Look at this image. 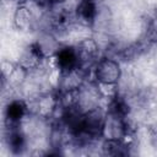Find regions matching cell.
Wrapping results in <instances>:
<instances>
[{"instance_id":"6da1fadb","label":"cell","mask_w":157,"mask_h":157,"mask_svg":"<svg viewBox=\"0 0 157 157\" xmlns=\"http://www.w3.org/2000/svg\"><path fill=\"white\" fill-rule=\"evenodd\" d=\"M88 76L92 77L93 82L119 83L123 76V69L118 60L109 56H103L97 60L92 69H90Z\"/></svg>"},{"instance_id":"7a4b0ae2","label":"cell","mask_w":157,"mask_h":157,"mask_svg":"<svg viewBox=\"0 0 157 157\" xmlns=\"http://www.w3.org/2000/svg\"><path fill=\"white\" fill-rule=\"evenodd\" d=\"M126 130H128L126 117H121L119 114L107 112L104 124H103V130H102V139L121 140Z\"/></svg>"},{"instance_id":"3957f363","label":"cell","mask_w":157,"mask_h":157,"mask_svg":"<svg viewBox=\"0 0 157 157\" xmlns=\"http://www.w3.org/2000/svg\"><path fill=\"white\" fill-rule=\"evenodd\" d=\"M37 18L27 4L15 6L12 13V23L20 32H28L33 28Z\"/></svg>"},{"instance_id":"277c9868","label":"cell","mask_w":157,"mask_h":157,"mask_svg":"<svg viewBox=\"0 0 157 157\" xmlns=\"http://www.w3.org/2000/svg\"><path fill=\"white\" fill-rule=\"evenodd\" d=\"M98 15V7L96 0H81L75 9L76 22L83 26H91Z\"/></svg>"},{"instance_id":"5b68a950","label":"cell","mask_w":157,"mask_h":157,"mask_svg":"<svg viewBox=\"0 0 157 157\" xmlns=\"http://www.w3.org/2000/svg\"><path fill=\"white\" fill-rule=\"evenodd\" d=\"M16 65H17V63H13L11 60H2V63H1V74H2L4 81H6L9 78V76L15 70Z\"/></svg>"},{"instance_id":"8992f818","label":"cell","mask_w":157,"mask_h":157,"mask_svg":"<svg viewBox=\"0 0 157 157\" xmlns=\"http://www.w3.org/2000/svg\"><path fill=\"white\" fill-rule=\"evenodd\" d=\"M2 1H4V2H6V1H9V0H2Z\"/></svg>"}]
</instances>
